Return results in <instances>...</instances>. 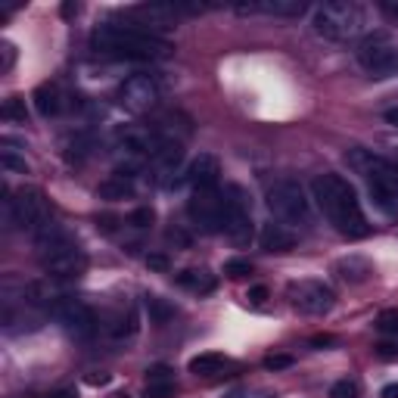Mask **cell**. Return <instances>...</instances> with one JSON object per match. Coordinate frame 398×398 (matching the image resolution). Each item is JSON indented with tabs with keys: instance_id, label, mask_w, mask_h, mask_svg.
<instances>
[{
	"instance_id": "cell-38",
	"label": "cell",
	"mask_w": 398,
	"mask_h": 398,
	"mask_svg": "<svg viewBox=\"0 0 398 398\" xmlns=\"http://www.w3.org/2000/svg\"><path fill=\"white\" fill-rule=\"evenodd\" d=\"M383 398H398V383L386 386V389H383Z\"/></svg>"
},
{
	"instance_id": "cell-24",
	"label": "cell",
	"mask_w": 398,
	"mask_h": 398,
	"mask_svg": "<svg viewBox=\"0 0 398 398\" xmlns=\"http://www.w3.org/2000/svg\"><path fill=\"white\" fill-rule=\"evenodd\" d=\"M171 383H174V370L168 364L146 367V386H171Z\"/></svg>"
},
{
	"instance_id": "cell-32",
	"label": "cell",
	"mask_w": 398,
	"mask_h": 398,
	"mask_svg": "<svg viewBox=\"0 0 398 398\" xmlns=\"http://www.w3.org/2000/svg\"><path fill=\"white\" fill-rule=\"evenodd\" d=\"M265 367L267 370H286V367H292V358L290 354H271V358H265Z\"/></svg>"
},
{
	"instance_id": "cell-8",
	"label": "cell",
	"mask_w": 398,
	"mask_h": 398,
	"mask_svg": "<svg viewBox=\"0 0 398 398\" xmlns=\"http://www.w3.org/2000/svg\"><path fill=\"white\" fill-rule=\"evenodd\" d=\"M224 234L236 246H246L252 240V202L246 187L240 184L224 187Z\"/></svg>"
},
{
	"instance_id": "cell-22",
	"label": "cell",
	"mask_w": 398,
	"mask_h": 398,
	"mask_svg": "<svg viewBox=\"0 0 398 398\" xmlns=\"http://www.w3.org/2000/svg\"><path fill=\"white\" fill-rule=\"evenodd\" d=\"M146 311H149V317H153L155 323H165V321H171V317H174V308L165 302V298H159V296L146 298Z\"/></svg>"
},
{
	"instance_id": "cell-18",
	"label": "cell",
	"mask_w": 398,
	"mask_h": 398,
	"mask_svg": "<svg viewBox=\"0 0 398 398\" xmlns=\"http://www.w3.org/2000/svg\"><path fill=\"white\" fill-rule=\"evenodd\" d=\"M224 367H227V358L218 352L196 354V358L190 361V373H196V377H215V373H221Z\"/></svg>"
},
{
	"instance_id": "cell-4",
	"label": "cell",
	"mask_w": 398,
	"mask_h": 398,
	"mask_svg": "<svg viewBox=\"0 0 398 398\" xmlns=\"http://www.w3.org/2000/svg\"><path fill=\"white\" fill-rule=\"evenodd\" d=\"M345 162L354 168V174L364 178L377 209L386 211V215H395L398 211V162L373 155L370 149H361V146L348 149Z\"/></svg>"
},
{
	"instance_id": "cell-1",
	"label": "cell",
	"mask_w": 398,
	"mask_h": 398,
	"mask_svg": "<svg viewBox=\"0 0 398 398\" xmlns=\"http://www.w3.org/2000/svg\"><path fill=\"white\" fill-rule=\"evenodd\" d=\"M91 47H93V53H100V56H109V59H131V62H146V59L153 62V59L171 56V44H168L165 37L140 28L137 22L97 25L91 35Z\"/></svg>"
},
{
	"instance_id": "cell-28",
	"label": "cell",
	"mask_w": 398,
	"mask_h": 398,
	"mask_svg": "<svg viewBox=\"0 0 398 398\" xmlns=\"http://www.w3.org/2000/svg\"><path fill=\"white\" fill-rule=\"evenodd\" d=\"M224 274L227 277H246V274H252V265L246 258H230L224 261Z\"/></svg>"
},
{
	"instance_id": "cell-39",
	"label": "cell",
	"mask_w": 398,
	"mask_h": 398,
	"mask_svg": "<svg viewBox=\"0 0 398 398\" xmlns=\"http://www.w3.org/2000/svg\"><path fill=\"white\" fill-rule=\"evenodd\" d=\"M72 12H78V3H66V6H62V16H72Z\"/></svg>"
},
{
	"instance_id": "cell-42",
	"label": "cell",
	"mask_w": 398,
	"mask_h": 398,
	"mask_svg": "<svg viewBox=\"0 0 398 398\" xmlns=\"http://www.w3.org/2000/svg\"><path fill=\"white\" fill-rule=\"evenodd\" d=\"M53 398H75V395H72V392H56Z\"/></svg>"
},
{
	"instance_id": "cell-23",
	"label": "cell",
	"mask_w": 398,
	"mask_h": 398,
	"mask_svg": "<svg viewBox=\"0 0 398 398\" xmlns=\"http://www.w3.org/2000/svg\"><path fill=\"white\" fill-rule=\"evenodd\" d=\"M137 327H140V323H137V311L128 308L115 323H112V336H118V339H122V336H134Z\"/></svg>"
},
{
	"instance_id": "cell-27",
	"label": "cell",
	"mask_w": 398,
	"mask_h": 398,
	"mask_svg": "<svg viewBox=\"0 0 398 398\" xmlns=\"http://www.w3.org/2000/svg\"><path fill=\"white\" fill-rule=\"evenodd\" d=\"M330 398H358V383L354 379H339L330 389Z\"/></svg>"
},
{
	"instance_id": "cell-31",
	"label": "cell",
	"mask_w": 398,
	"mask_h": 398,
	"mask_svg": "<svg viewBox=\"0 0 398 398\" xmlns=\"http://www.w3.org/2000/svg\"><path fill=\"white\" fill-rule=\"evenodd\" d=\"M377 358L379 361H398V342H379Z\"/></svg>"
},
{
	"instance_id": "cell-9",
	"label": "cell",
	"mask_w": 398,
	"mask_h": 398,
	"mask_svg": "<svg viewBox=\"0 0 398 398\" xmlns=\"http://www.w3.org/2000/svg\"><path fill=\"white\" fill-rule=\"evenodd\" d=\"M50 314L62 323L66 333H72L75 339H87L97 333V314L87 308L81 298H68V296H53L50 298Z\"/></svg>"
},
{
	"instance_id": "cell-16",
	"label": "cell",
	"mask_w": 398,
	"mask_h": 398,
	"mask_svg": "<svg viewBox=\"0 0 398 398\" xmlns=\"http://www.w3.org/2000/svg\"><path fill=\"white\" fill-rule=\"evenodd\" d=\"M296 230L290 227V224H283V221H271V224H265L261 227V236H258V243H261V249L265 252H290L292 246H296Z\"/></svg>"
},
{
	"instance_id": "cell-10",
	"label": "cell",
	"mask_w": 398,
	"mask_h": 398,
	"mask_svg": "<svg viewBox=\"0 0 398 398\" xmlns=\"http://www.w3.org/2000/svg\"><path fill=\"white\" fill-rule=\"evenodd\" d=\"M187 215L202 234H218L224 230V193L218 187L211 190H193L190 202H187Z\"/></svg>"
},
{
	"instance_id": "cell-26",
	"label": "cell",
	"mask_w": 398,
	"mask_h": 398,
	"mask_svg": "<svg viewBox=\"0 0 398 398\" xmlns=\"http://www.w3.org/2000/svg\"><path fill=\"white\" fill-rule=\"evenodd\" d=\"M377 330H383V333H389V336H398V308H386V311H379V317H377Z\"/></svg>"
},
{
	"instance_id": "cell-30",
	"label": "cell",
	"mask_w": 398,
	"mask_h": 398,
	"mask_svg": "<svg viewBox=\"0 0 398 398\" xmlns=\"http://www.w3.org/2000/svg\"><path fill=\"white\" fill-rule=\"evenodd\" d=\"M153 221H155V211L149 209V205H143V209H137L134 215H131V224H134V227H149Z\"/></svg>"
},
{
	"instance_id": "cell-11",
	"label": "cell",
	"mask_w": 398,
	"mask_h": 398,
	"mask_svg": "<svg viewBox=\"0 0 398 398\" xmlns=\"http://www.w3.org/2000/svg\"><path fill=\"white\" fill-rule=\"evenodd\" d=\"M159 97H162V87H159V81H155V75H143V72L131 75V78H124L122 87H118V103L128 112H134V115L149 112L159 103Z\"/></svg>"
},
{
	"instance_id": "cell-41",
	"label": "cell",
	"mask_w": 398,
	"mask_h": 398,
	"mask_svg": "<svg viewBox=\"0 0 398 398\" xmlns=\"http://www.w3.org/2000/svg\"><path fill=\"white\" fill-rule=\"evenodd\" d=\"M386 10H389V12H392V16H395V19H398V3H386Z\"/></svg>"
},
{
	"instance_id": "cell-19",
	"label": "cell",
	"mask_w": 398,
	"mask_h": 398,
	"mask_svg": "<svg viewBox=\"0 0 398 398\" xmlns=\"http://www.w3.org/2000/svg\"><path fill=\"white\" fill-rule=\"evenodd\" d=\"M59 91H56L53 84H44V87H37L35 91V109L41 112L44 118H50V115H56L59 112Z\"/></svg>"
},
{
	"instance_id": "cell-25",
	"label": "cell",
	"mask_w": 398,
	"mask_h": 398,
	"mask_svg": "<svg viewBox=\"0 0 398 398\" xmlns=\"http://www.w3.org/2000/svg\"><path fill=\"white\" fill-rule=\"evenodd\" d=\"M3 118L6 122H19L25 124V118H28V112H25V100L22 97H10L3 103Z\"/></svg>"
},
{
	"instance_id": "cell-40",
	"label": "cell",
	"mask_w": 398,
	"mask_h": 398,
	"mask_svg": "<svg viewBox=\"0 0 398 398\" xmlns=\"http://www.w3.org/2000/svg\"><path fill=\"white\" fill-rule=\"evenodd\" d=\"M311 342H314V345H330V342H333V339H330V336H314V339H311Z\"/></svg>"
},
{
	"instance_id": "cell-15",
	"label": "cell",
	"mask_w": 398,
	"mask_h": 398,
	"mask_svg": "<svg viewBox=\"0 0 398 398\" xmlns=\"http://www.w3.org/2000/svg\"><path fill=\"white\" fill-rule=\"evenodd\" d=\"M236 12L249 16V12H265V16H302L305 12V3L302 0H252V3H234Z\"/></svg>"
},
{
	"instance_id": "cell-34",
	"label": "cell",
	"mask_w": 398,
	"mask_h": 398,
	"mask_svg": "<svg viewBox=\"0 0 398 398\" xmlns=\"http://www.w3.org/2000/svg\"><path fill=\"white\" fill-rule=\"evenodd\" d=\"M3 165H6V168H16V171H22V174L28 171V165H25V159H16V155H12L10 149H6V153H3Z\"/></svg>"
},
{
	"instance_id": "cell-3",
	"label": "cell",
	"mask_w": 398,
	"mask_h": 398,
	"mask_svg": "<svg viewBox=\"0 0 398 398\" xmlns=\"http://www.w3.org/2000/svg\"><path fill=\"white\" fill-rule=\"evenodd\" d=\"M35 243H37V252H41V265L50 277L72 280V277H81V271L87 267V258L81 252L78 240L56 221L44 224L35 234Z\"/></svg>"
},
{
	"instance_id": "cell-5",
	"label": "cell",
	"mask_w": 398,
	"mask_h": 398,
	"mask_svg": "<svg viewBox=\"0 0 398 398\" xmlns=\"http://www.w3.org/2000/svg\"><path fill=\"white\" fill-rule=\"evenodd\" d=\"M311 25L321 37L327 41H348L358 37L367 25V10L352 0H333V3H321L311 16Z\"/></svg>"
},
{
	"instance_id": "cell-14",
	"label": "cell",
	"mask_w": 398,
	"mask_h": 398,
	"mask_svg": "<svg viewBox=\"0 0 398 398\" xmlns=\"http://www.w3.org/2000/svg\"><path fill=\"white\" fill-rule=\"evenodd\" d=\"M218 178H221V162L211 153H199L187 168V180L193 184V190H211L218 187Z\"/></svg>"
},
{
	"instance_id": "cell-35",
	"label": "cell",
	"mask_w": 398,
	"mask_h": 398,
	"mask_svg": "<svg viewBox=\"0 0 398 398\" xmlns=\"http://www.w3.org/2000/svg\"><path fill=\"white\" fill-rule=\"evenodd\" d=\"M265 298H267V290H265V286H252V290H249V302L261 305Z\"/></svg>"
},
{
	"instance_id": "cell-2",
	"label": "cell",
	"mask_w": 398,
	"mask_h": 398,
	"mask_svg": "<svg viewBox=\"0 0 398 398\" xmlns=\"http://www.w3.org/2000/svg\"><path fill=\"white\" fill-rule=\"evenodd\" d=\"M311 193H314L317 209L323 211V218H327L342 236L361 240V236L370 234V224H367L364 209H361V202H358V193H354V187L348 184L342 174H333V171L317 174V178L311 180Z\"/></svg>"
},
{
	"instance_id": "cell-17",
	"label": "cell",
	"mask_w": 398,
	"mask_h": 398,
	"mask_svg": "<svg viewBox=\"0 0 398 398\" xmlns=\"http://www.w3.org/2000/svg\"><path fill=\"white\" fill-rule=\"evenodd\" d=\"M336 271H339V277L345 280V283H364L373 274V267H370V261L361 258V255H348V258H342L339 265H336Z\"/></svg>"
},
{
	"instance_id": "cell-37",
	"label": "cell",
	"mask_w": 398,
	"mask_h": 398,
	"mask_svg": "<svg viewBox=\"0 0 398 398\" xmlns=\"http://www.w3.org/2000/svg\"><path fill=\"white\" fill-rule=\"evenodd\" d=\"M386 122H389L392 128H398V106H395V109H389V112H386Z\"/></svg>"
},
{
	"instance_id": "cell-36",
	"label": "cell",
	"mask_w": 398,
	"mask_h": 398,
	"mask_svg": "<svg viewBox=\"0 0 398 398\" xmlns=\"http://www.w3.org/2000/svg\"><path fill=\"white\" fill-rule=\"evenodd\" d=\"M87 383H91V386H106V383H109V373H100V377H87Z\"/></svg>"
},
{
	"instance_id": "cell-7",
	"label": "cell",
	"mask_w": 398,
	"mask_h": 398,
	"mask_svg": "<svg viewBox=\"0 0 398 398\" xmlns=\"http://www.w3.org/2000/svg\"><path fill=\"white\" fill-rule=\"evenodd\" d=\"M358 62L373 78L398 75V41L389 31H373L358 44Z\"/></svg>"
},
{
	"instance_id": "cell-33",
	"label": "cell",
	"mask_w": 398,
	"mask_h": 398,
	"mask_svg": "<svg viewBox=\"0 0 398 398\" xmlns=\"http://www.w3.org/2000/svg\"><path fill=\"white\" fill-rule=\"evenodd\" d=\"M174 392V383L171 386H146V395L143 398H171Z\"/></svg>"
},
{
	"instance_id": "cell-13",
	"label": "cell",
	"mask_w": 398,
	"mask_h": 398,
	"mask_svg": "<svg viewBox=\"0 0 398 398\" xmlns=\"http://www.w3.org/2000/svg\"><path fill=\"white\" fill-rule=\"evenodd\" d=\"M290 298L302 314H327L333 308V290H330L323 280H298L290 283Z\"/></svg>"
},
{
	"instance_id": "cell-6",
	"label": "cell",
	"mask_w": 398,
	"mask_h": 398,
	"mask_svg": "<svg viewBox=\"0 0 398 398\" xmlns=\"http://www.w3.org/2000/svg\"><path fill=\"white\" fill-rule=\"evenodd\" d=\"M267 209L274 211L277 221L290 224V227H311V202L298 180H274L267 187Z\"/></svg>"
},
{
	"instance_id": "cell-29",
	"label": "cell",
	"mask_w": 398,
	"mask_h": 398,
	"mask_svg": "<svg viewBox=\"0 0 398 398\" xmlns=\"http://www.w3.org/2000/svg\"><path fill=\"white\" fill-rule=\"evenodd\" d=\"M146 267H149V271L165 274L168 267H171V261H168V255H165V252H149V255H146Z\"/></svg>"
},
{
	"instance_id": "cell-12",
	"label": "cell",
	"mask_w": 398,
	"mask_h": 398,
	"mask_svg": "<svg viewBox=\"0 0 398 398\" xmlns=\"http://www.w3.org/2000/svg\"><path fill=\"white\" fill-rule=\"evenodd\" d=\"M6 215L19 230L37 234L47 224V205H44L37 190H19L12 199H6Z\"/></svg>"
},
{
	"instance_id": "cell-20",
	"label": "cell",
	"mask_w": 398,
	"mask_h": 398,
	"mask_svg": "<svg viewBox=\"0 0 398 398\" xmlns=\"http://www.w3.org/2000/svg\"><path fill=\"white\" fill-rule=\"evenodd\" d=\"M178 283L187 286V290H193V292H211L215 290V277H211L209 271H184V274H178Z\"/></svg>"
},
{
	"instance_id": "cell-21",
	"label": "cell",
	"mask_w": 398,
	"mask_h": 398,
	"mask_svg": "<svg viewBox=\"0 0 398 398\" xmlns=\"http://www.w3.org/2000/svg\"><path fill=\"white\" fill-rule=\"evenodd\" d=\"M131 178H122V174H115V178H109V180H103L100 184V199H124V196H131Z\"/></svg>"
}]
</instances>
